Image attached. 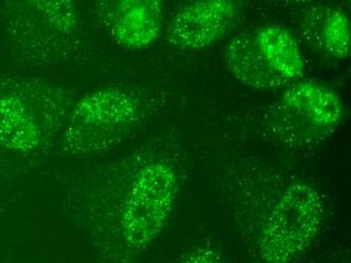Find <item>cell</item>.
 I'll return each mask as SVG.
<instances>
[{"label": "cell", "mask_w": 351, "mask_h": 263, "mask_svg": "<svg viewBox=\"0 0 351 263\" xmlns=\"http://www.w3.org/2000/svg\"><path fill=\"white\" fill-rule=\"evenodd\" d=\"M179 187L174 160L132 152L81 171L68 188L67 213L100 258L130 262L164 230Z\"/></svg>", "instance_id": "cell-1"}, {"label": "cell", "mask_w": 351, "mask_h": 263, "mask_svg": "<svg viewBox=\"0 0 351 263\" xmlns=\"http://www.w3.org/2000/svg\"><path fill=\"white\" fill-rule=\"evenodd\" d=\"M4 19L10 46L25 63L70 65L91 57L78 0H4Z\"/></svg>", "instance_id": "cell-2"}, {"label": "cell", "mask_w": 351, "mask_h": 263, "mask_svg": "<svg viewBox=\"0 0 351 263\" xmlns=\"http://www.w3.org/2000/svg\"><path fill=\"white\" fill-rule=\"evenodd\" d=\"M243 10V0H183L167 23V41L179 50H205L234 29Z\"/></svg>", "instance_id": "cell-7"}, {"label": "cell", "mask_w": 351, "mask_h": 263, "mask_svg": "<svg viewBox=\"0 0 351 263\" xmlns=\"http://www.w3.org/2000/svg\"><path fill=\"white\" fill-rule=\"evenodd\" d=\"M258 48L269 67L287 84L305 73V60L294 36L278 25H263L254 30Z\"/></svg>", "instance_id": "cell-10"}, {"label": "cell", "mask_w": 351, "mask_h": 263, "mask_svg": "<svg viewBox=\"0 0 351 263\" xmlns=\"http://www.w3.org/2000/svg\"><path fill=\"white\" fill-rule=\"evenodd\" d=\"M346 108L339 94L315 80L288 85L267 117V132L278 144L307 149L324 142L337 130Z\"/></svg>", "instance_id": "cell-5"}, {"label": "cell", "mask_w": 351, "mask_h": 263, "mask_svg": "<svg viewBox=\"0 0 351 263\" xmlns=\"http://www.w3.org/2000/svg\"><path fill=\"white\" fill-rule=\"evenodd\" d=\"M147 112L140 94L124 87L96 89L73 104L64 149L72 156L104 153L128 138Z\"/></svg>", "instance_id": "cell-3"}, {"label": "cell", "mask_w": 351, "mask_h": 263, "mask_svg": "<svg viewBox=\"0 0 351 263\" xmlns=\"http://www.w3.org/2000/svg\"><path fill=\"white\" fill-rule=\"evenodd\" d=\"M350 16L342 8H333L323 19L320 40L325 52L338 60L350 57L351 49Z\"/></svg>", "instance_id": "cell-11"}, {"label": "cell", "mask_w": 351, "mask_h": 263, "mask_svg": "<svg viewBox=\"0 0 351 263\" xmlns=\"http://www.w3.org/2000/svg\"><path fill=\"white\" fill-rule=\"evenodd\" d=\"M93 14L119 45L136 50L153 45L165 25L164 0H94Z\"/></svg>", "instance_id": "cell-8"}, {"label": "cell", "mask_w": 351, "mask_h": 263, "mask_svg": "<svg viewBox=\"0 0 351 263\" xmlns=\"http://www.w3.org/2000/svg\"><path fill=\"white\" fill-rule=\"evenodd\" d=\"M319 190L307 181H293L278 190L265 207L256 246L261 260L287 263L300 258L314 242L324 222Z\"/></svg>", "instance_id": "cell-4"}, {"label": "cell", "mask_w": 351, "mask_h": 263, "mask_svg": "<svg viewBox=\"0 0 351 263\" xmlns=\"http://www.w3.org/2000/svg\"><path fill=\"white\" fill-rule=\"evenodd\" d=\"M224 58L231 76L250 89L271 91L288 87L265 61L254 30H245L231 38Z\"/></svg>", "instance_id": "cell-9"}, {"label": "cell", "mask_w": 351, "mask_h": 263, "mask_svg": "<svg viewBox=\"0 0 351 263\" xmlns=\"http://www.w3.org/2000/svg\"><path fill=\"white\" fill-rule=\"evenodd\" d=\"M71 98L59 87L38 80H19L0 91V141L10 148H38L67 121Z\"/></svg>", "instance_id": "cell-6"}]
</instances>
